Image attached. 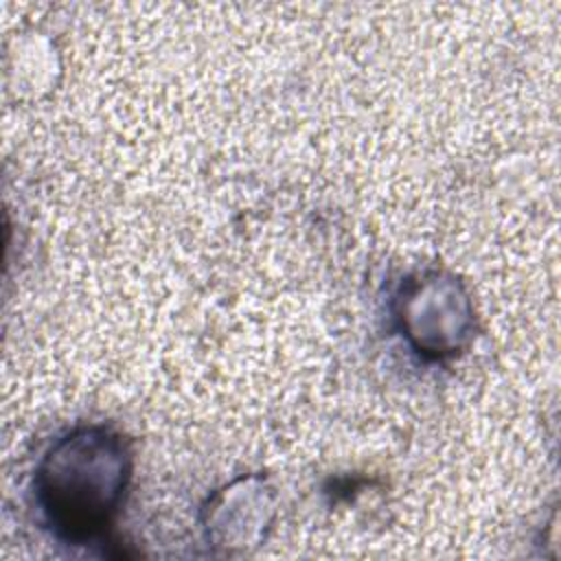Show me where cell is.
<instances>
[{
  "label": "cell",
  "mask_w": 561,
  "mask_h": 561,
  "mask_svg": "<svg viewBox=\"0 0 561 561\" xmlns=\"http://www.w3.org/2000/svg\"><path fill=\"white\" fill-rule=\"evenodd\" d=\"M408 344L427 359L456 355L471 335V305L460 283L425 272L405 283L397 311Z\"/></svg>",
  "instance_id": "cell-2"
},
{
  "label": "cell",
  "mask_w": 561,
  "mask_h": 561,
  "mask_svg": "<svg viewBox=\"0 0 561 561\" xmlns=\"http://www.w3.org/2000/svg\"><path fill=\"white\" fill-rule=\"evenodd\" d=\"M129 476V449L121 434L90 425L57 438L33 482L46 528L70 546L101 537L121 508Z\"/></svg>",
  "instance_id": "cell-1"
}]
</instances>
